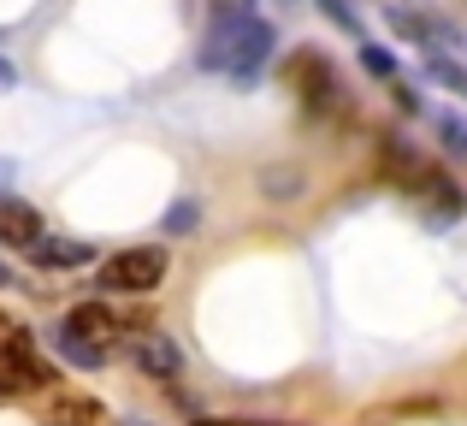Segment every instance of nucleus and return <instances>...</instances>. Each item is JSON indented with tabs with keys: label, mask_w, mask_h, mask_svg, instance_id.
I'll return each instance as SVG.
<instances>
[{
	"label": "nucleus",
	"mask_w": 467,
	"mask_h": 426,
	"mask_svg": "<svg viewBox=\"0 0 467 426\" xmlns=\"http://www.w3.org/2000/svg\"><path fill=\"white\" fill-rule=\"evenodd\" d=\"M273 47H278L273 24H266L249 0H219L213 24H207V42H202V66L231 71V78H261Z\"/></svg>",
	"instance_id": "f257e3e1"
},
{
	"label": "nucleus",
	"mask_w": 467,
	"mask_h": 426,
	"mask_svg": "<svg viewBox=\"0 0 467 426\" xmlns=\"http://www.w3.org/2000/svg\"><path fill=\"white\" fill-rule=\"evenodd\" d=\"M160 285H166V249H119L101 266V290L113 296H149Z\"/></svg>",
	"instance_id": "f03ea898"
},
{
	"label": "nucleus",
	"mask_w": 467,
	"mask_h": 426,
	"mask_svg": "<svg viewBox=\"0 0 467 426\" xmlns=\"http://www.w3.org/2000/svg\"><path fill=\"white\" fill-rule=\"evenodd\" d=\"M119 349L130 356V368H137L142 379H154V385H178L183 379V349H178V338L154 332V326L125 332V344H119Z\"/></svg>",
	"instance_id": "7ed1b4c3"
},
{
	"label": "nucleus",
	"mask_w": 467,
	"mask_h": 426,
	"mask_svg": "<svg viewBox=\"0 0 467 426\" xmlns=\"http://www.w3.org/2000/svg\"><path fill=\"white\" fill-rule=\"evenodd\" d=\"M290 83H296V95H302V113H314V119H331L343 107V83H337V71H331V59L326 54H296L290 59Z\"/></svg>",
	"instance_id": "20e7f679"
},
{
	"label": "nucleus",
	"mask_w": 467,
	"mask_h": 426,
	"mask_svg": "<svg viewBox=\"0 0 467 426\" xmlns=\"http://www.w3.org/2000/svg\"><path fill=\"white\" fill-rule=\"evenodd\" d=\"M42 385H54V368L30 349L24 332H12L0 349V391H42Z\"/></svg>",
	"instance_id": "39448f33"
},
{
	"label": "nucleus",
	"mask_w": 467,
	"mask_h": 426,
	"mask_svg": "<svg viewBox=\"0 0 467 426\" xmlns=\"http://www.w3.org/2000/svg\"><path fill=\"white\" fill-rule=\"evenodd\" d=\"M59 326H66L71 338H83V344L107 349V356H113V349L125 344V332H130V326L119 320V314L107 308V302H78V308H71V314H66V320H59Z\"/></svg>",
	"instance_id": "423d86ee"
},
{
	"label": "nucleus",
	"mask_w": 467,
	"mask_h": 426,
	"mask_svg": "<svg viewBox=\"0 0 467 426\" xmlns=\"http://www.w3.org/2000/svg\"><path fill=\"white\" fill-rule=\"evenodd\" d=\"M409 196L426 208V219H432V225H450V219L467 213V190H456L444 172H426V166L409 178Z\"/></svg>",
	"instance_id": "0eeeda50"
},
{
	"label": "nucleus",
	"mask_w": 467,
	"mask_h": 426,
	"mask_svg": "<svg viewBox=\"0 0 467 426\" xmlns=\"http://www.w3.org/2000/svg\"><path fill=\"white\" fill-rule=\"evenodd\" d=\"M42 231H47V225H42V213H36L30 202L0 196V243H6V249H24V255H30Z\"/></svg>",
	"instance_id": "6e6552de"
},
{
	"label": "nucleus",
	"mask_w": 467,
	"mask_h": 426,
	"mask_svg": "<svg viewBox=\"0 0 467 426\" xmlns=\"http://www.w3.org/2000/svg\"><path fill=\"white\" fill-rule=\"evenodd\" d=\"M30 261L36 266H47V273H71V266H89L95 261V249L83 237H36V249H30Z\"/></svg>",
	"instance_id": "1a4fd4ad"
},
{
	"label": "nucleus",
	"mask_w": 467,
	"mask_h": 426,
	"mask_svg": "<svg viewBox=\"0 0 467 426\" xmlns=\"http://www.w3.org/2000/svg\"><path fill=\"white\" fill-rule=\"evenodd\" d=\"M54 349H59V356L71 361V368H107V361H113V356H107V349H95V344H83V338H71L66 326H59V332H54Z\"/></svg>",
	"instance_id": "9d476101"
},
{
	"label": "nucleus",
	"mask_w": 467,
	"mask_h": 426,
	"mask_svg": "<svg viewBox=\"0 0 467 426\" xmlns=\"http://www.w3.org/2000/svg\"><path fill=\"white\" fill-rule=\"evenodd\" d=\"M47 426H107V415H101V403H89V397H66Z\"/></svg>",
	"instance_id": "9b49d317"
},
{
	"label": "nucleus",
	"mask_w": 467,
	"mask_h": 426,
	"mask_svg": "<svg viewBox=\"0 0 467 426\" xmlns=\"http://www.w3.org/2000/svg\"><path fill=\"white\" fill-rule=\"evenodd\" d=\"M314 6L326 12V18L337 24V30H349L355 42H361V36H367V30H361V18H355V12H349V0H314Z\"/></svg>",
	"instance_id": "f8f14e48"
},
{
	"label": "nucleus",
	"mask_w": 467,
	"mask_h": 426,
	"mask_svg": "<svg viewBox=\"0 0 467 426\" xmlns=\"http://www.w3.org/2000/svg\"><path fill=\"white\" fill-rule=\"evenodd\" d=\"M361 66L373 71V78H397V59H390V47L367 42V36H361Z\"/></svg>",
	"instance_id": "ddd939ff"
},
{
	"label": "nucleus",
	"mask_w": 467,
	"mask_h": 426,
	"mask_svg": "<svg viewBox=\"0 0 467 426\" xmlns=\"http://www.w3.org/2000/svg\"><path fill=\"white\" fill-rule=\"evenodd\" d=\"M438 137H444V149H450V154H467V125H462L456 113L438 119Z\"/></svg>",
	"instance_id": "4468645a"
},
{
	"label": "nucleus",
	"mask_w": 467,
	"mask_h": 426,
	"mask_svg": "<svg viewBox=\"0 0 467 426\" xmlns=\"http://www.w3.org/2000/svg\"><path fill=\"white\" fill-rule=\"evenodd\" d=\"M296 172H261V196H296Z\"/></svg>",
	"instance_id": "2eb2a0df"
},
{
	"label": "nucleus",
	"mask_w": 467,
	"mask_h": 426,
	"mask_svg": "<svg viewBox=\"0 0 467 426\" xmlns=\"http://www.w3.org/2000/svg\"><path fill=\"white\" fill-rule=\"evenodd\" d=\"M195 225V208H171L166 213V231H190Z\"/></svg>",
	"instance_id": "dca6fc26"
},
{
	"label": "nucleus",
	"mask_w": 467,
	"mask_h": 426,
	"mask_svg": "<svg viewBox=\"0 0 467 426\" xmlns=\"http://www.w3.org/2000/svg\"><path fill=\"white\" fill-rule=\"evenodd\" d=\"M6 83H12V59H0V89H6Z\"/></svg>",
	"instance_id": "f3484780"
},
{
	"label": "nucleus",
	"mask_w": 467,
	"mask_h": 426,
	"mask_svg": "<svg viewBox=\"0 0 467 426\" xmlns=\"http://www.w3.org/2000/svg\"><path fill=\"white\" fill-rule=\"evenodd\" d=\"M119 426H154V421H142V415H130V421H119Z\"/></svg>",
	"instance_id": "a211bd4d"
},
{
	"label": "nucleus",
	"mask_w": 467,
	"mask_h": 426,
	"mask_svg": "<svg viewBox=\"0 0 467 426\" xmlns=\"http://www.w3.org/2000/svg\"><path fill=\"white\" fill-rule=\"evenodd\" d=\"M6 338H12V326H0V349H6Z\"/></svg>",
	"instance_id": "6ab92c4d"
},
{
	"label": "nucleus",
	"mask_w": 467,
	"mask_h": 426,
	"mask_svg": "<svg viewBox=\"0 0 467 426\" xmlns=\"http://www.w3.org/2000/svg\"><path fill=\"white\" fill-rule=\"evenodd\" d=\"M0 285H12V273H6V266H0Z\"/></svg>",
	"instance_id": "aec40b11"
},
{
	"label": "nucleus",
	"mask_w": 467,
	"mask_h": 426,
	"mask_svg": "<svg viewBox=\"0 0 467 426\" xmlns=\"http://www.w3.org/2000/svg\"><path fill=\"white\" fill-rule=\"evenodd\" d=\"M243 426H273V421H243Z\"/></svg>",
	"instance_id": "412c9836"
},
{
	"label": "nucleus",
	"mask_w": 467,
	"mask_h": 426,
	"mask_svg": "<svg viewBox=\"0 0 467 426\" xmlns=\"http://www.w3.org/2000/svg\"><path fill=\"white\" fill-rule=\"evenodd\" d=\"M195 426H219V421H195Z\"/></svg>",
	"instance_id": "4be33fe9"
}]
</instances>
